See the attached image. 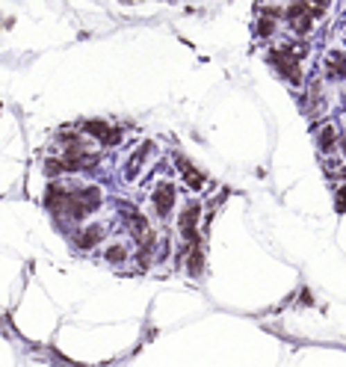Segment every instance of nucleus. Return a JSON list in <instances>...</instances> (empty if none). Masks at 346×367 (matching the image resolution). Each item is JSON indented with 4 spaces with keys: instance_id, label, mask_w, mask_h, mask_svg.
<instances>
[{
    "instance_id": "6",
    "label": "nucleus",
    "mask_w": 346,
    "mask_h": 367,
    "mask_svg": "<svg viewBox=\"0 0 346 367\" xmlns=\"http://www.w3.org/2000/svg\"><path fill=\"white\" fill-rule=\"evenodd\" d=\"M104 234H107V228H104V225H83L80 231H74L71 240H74V246H77V249H95L98 243L104 240Z\"/></svg>"
},
{
    "instance_id": "5",
    "label": "nucleus",
    "mask_w": 346,
    "mask_h": 367,
    "mask_svg": "<svg viewBox=\"0 0 346 367\" xmlns=\"http://www.w3.org/2000/svg\"><path fill=\"white\" fill-rule=\"evenodd\" d=\"M151 202H154V214H157L160 219H166L172 214V207H175V187L172 184H157Z\"/></svg>"
},
{
    "instance_id": "10",
    "label": "nucleus",
    "mask_w": 346,
    "mask_h": 367,
    "mask_svg": "<svg viewBox=\"0 0 346 367\" xmlns=\"http://www.w3.org/2000/svg\"><path fill=\"white\" fill-rule=\"evenodd\" d=\"M317 142H320V151H331L334 146H338V130H334L331 125L320 128L317 130Z\"/></svg>"
},
{
    "instance_id": "3",
    "label": "nucleus",
    "mask_w": 346,
    "mask_h": 367,
    "mask_svg": "<svg viewBox=\"0 0 346 367\" xmlns=\"http://www.w3.org/2000/svg\"><path fill=\"white\" fill-rule=\"evenodd\" d=\"M86 133L89 137H95L101 146H119L121 142V130L119 128H113V125H107V121H101V119H92V121H86Z\"/></svg>"
},
{
    "instance_id": "8",
    "label": "nucleus",
    "mask_w": 346,
    "mask_h": 367,
    "mask_svg": "<svg viewBox=\"0 0 346 367\" xmlns=\"http://www.w3.org/2000/svg\"><path fill=\"white\" fill-rule=\"evenodd\" d=\"M202 266H205L202 246H189V252H187V273L193 275V279H198V275H202Z\"/></svg>"
},
{
    "instance_id": "1",
    "label": "nucleus",
    "mask_w": 346,
    "mask_h": 367,
    "mask_svg": "<svg viewBox=\"0 0 346 367\" xmlns=\"http://www.w3.org/2000/svg\"><path fill=\"white\" fill-rule=\"evenodd\" d=\"M270 65L284 77V80L302 83V71H299V65H302V51H296L293 44H282V48H275L270 53Z\"/></svg>"
},
{
    "instance_id": "12",
    "label": "nucleus",
    "mask_w": 346,
    "mask_h": 367,
    "mask_svg": "<svg viewBox=\"0 0 346 367\" xmlns=\"http://www.w3.org/2000/svg\"><path fill=\"white\" fill-rule=\"evenodd\" d=\"M107 261L110 264H125L128 261V249L125 246H110L107 249Z\"/></svg>"
},
{
    "instance_id": "7",
    "label": "nucleus",
    "mask_w": 346,
    "mask_h": 367,
    "mask_svg": "<svg viewBox=\"0 0 346 367\" xmlns=\"http://www.w3.org/2000/svg\"><path fill=\"white\" fill-rule=\"evenodd\" d=\"M148 151H154V146H151V142H142V148H137V151H133V157H130L128 169H125L128 181H133V178H137V169H142V163L148 160Z\"/></svg>"
},
{
    "instance_id": "13",
    "label": "nucleus",
    "mask_w": 346,
    "mask_h": 367,
    "mask_svg": "<svg viewBox=\"0 0 346 367\" xmlns=\"http://www.w3.org/2000/svg\"><path fill=\"white\" fill-rule=\"evenodd\" d=\"M334 202H338V205H334V207H338L340 214H343V210H346V181H340V190L334 193Z\"/></svg>"
},
{
    "instance_id": "11",
    "label": "nucleus",
    "mask_w": 346,
    "mask_h": 367,
    "mask_svg": "<svg viewBox=\"0 0 346 367\" xmlns=\"http://www.w3.org/2000/svg\"><path fill=\"white\" fill-rule=\"evenodd\" d=\"M254 33H258L261 39H270L273 33H275V18L261 15V18H258V24H254Z\"/></svg>"
},
{
    "instance_id": "4",
    "label": "nucleus",
    "mask_w": 346,
    "mask_h": 367,
    "mask_svg": "<svg viewBox=\"0 0 346 367\" xmlns=\"http://www.w3.org/2000/svg\"><path fill=\"white\" fill-rule=\"evenodd\" d=\"M175 166H178V172H181L184 184L189 187V190H205V187H207V178H205V172H198L196 166L184 157V154H178V157H175Z\"/></svg>"
},
{
    "instance_id": "2",
    "label": "nucleus",
    "mask_w": 346,
    "mask_h": 367,
    "mask_svg": "<svg viewBox=\"0 0 346 367\" xmlns=\"http://www.w3.org/2000/svg\"><path fill=\"white\" fill-rule=\"evenodd\" d=\"M178 225H181V237L187 246H198V205L189 202L184 210H181V219H178Z\"/></svg>"
},
{
    "instance_id": "9",
    "label": "nucleus",
    "mask_w": 346,
    "mask_h": 367,
    "mask_svg": "<svg viewBox=\"0 0 346 367\" xmlns=\"http://www.w3.org/2000/svg\"><path fill=\"white\" fill-rule=\"evenodd\" d=\"M326 71L331 77H346V57L340 51H329L326 53Z\"/></svg>"
},
{
    "instance_id": "14",
    "label": "nucleus",
    "mask_w": 346,
    "mask_h": 367,
    "mask_svg": "<svg viewBox=\"0 0 346 367\" xmlns=\"http://www.w3.org/2000/svg\"><path fill=\"white\" fill-rule=\"evenodd\" d=\"M343 154H346V139H343Z\"/></svg>"
}]
</instances>
